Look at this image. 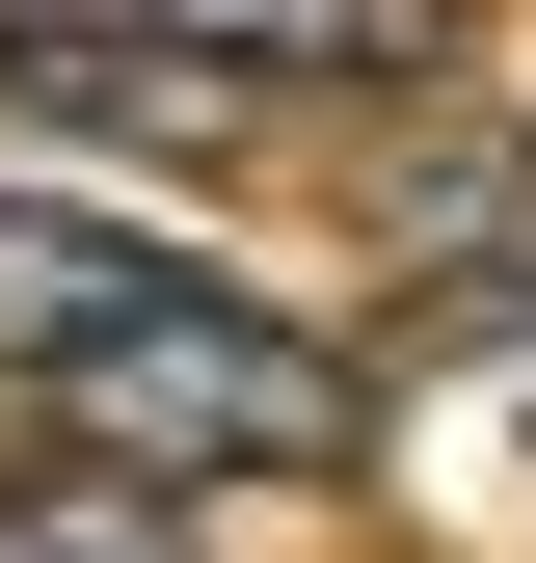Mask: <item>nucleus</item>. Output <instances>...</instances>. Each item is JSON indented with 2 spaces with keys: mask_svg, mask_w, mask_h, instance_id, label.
<instances>
[{
  "mask_svg": "<svg viewBox=\"0 0 536 563\" xmlns=\"http://www.w3.org/2000/svg\"><path fill=\"white\" fill-rule=\"evenodd\" d=\"M54 456H108V483H161V510H215V483H322L376 430V376L322 322H268V296H215V268H161V296H108L54 376H0Z\"/></svg>",
  "mask_w": 536,
  "mask_h": 563,
  "instance_id": "f257e3e1",
  "label": "nucleus"
},
{
  "mask_svg": "<svg viewBox=\"0 0 536 563\" xmlns=\"http://www.w3.org/2000/svg\"><path fill=\"white\" fill-rule=\"evenodd\" d=\"M0 563H188V510L108 483V456H27V483H0Z\"/></svg>",
  "mask_w": 536,
  "mask_h": 563,
  "instance_id": "7ed1b4c3",
  "label": "nucleus"
},
{
  "mask_svg": "<svg viewBox=\"0 0 536 563\" xmlns=\"http://www.w3.org/2000/svg\"><path fill=\"white\" fill-rule=\"evenodd\" d=\"M376 456H402V510H456V537H536V322H456L429 376L376 402Z\"/></svg>",
  "mask_w": 536,
  "mask_h": 563,
  "instance_id": "f03ea898",
  "label": "nucleus"
}]
</instances>
